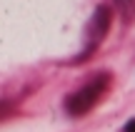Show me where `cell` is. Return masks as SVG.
Returning a JSON list of instances; mask_svg holds the SVG:
<instances>
[{
  "label": "cell",
  "mask_w": 135,
  "mask_h": 132,
  "mask_svg": "<svg viewBox=\"0 0 135 132\" xmlns=\"http://www.w3.org/2000/svg\"><path fill=\"white\" fill-rule=\"evenodd\" d=\"M108 75H103V77H95L93 82H88L83 90H78L75 95H70L68 97V102H65V107H68V112L70 115H85L88 110L93 107V105L98 102V97L103 95V90L108 87Z\"/></svg>",
  "instance_id": "1"
},
{
  "label": "cell",
  "mask_w": 135,
  "mask_h": 132,
  "mask_svg": "<svg viewBox=\"0 0 135 132\" xmlns=\"http://www.w3.org/2000/svg\"><path fill=\"white\" fill-rule=\"evenodd\" d=\"M108 28H110V10H108L105 5H100V8L95 10V15H93V20H90V30H88V43H90V50L95 47L103 38H105Z\"/></svg>",
  "instance_id": "2"
},
{
  "label": "cell",
  "mask_w": 135,
  "mask_h": 132,
  "mask_svg": "<svg viewBox=\"0 0 135 132\" xmlns=\"http://www.w3.org/2000/svg\"><path fill=\"white\" fill-rule=\"evenodd\" d=\"M118 10H120V18L125 23H133L135 20V0H115Z\"/></svg>",
  "instance_id": "3"
},
{
  "label": "cell",
  "mask_w": 135,
  "mask_h": 132,
  "mask_svg": "<svg viewBox=\"0 0 135 132\" xmlns=\"http://www.w3.org/2000/svg\"><path fill=\"white\" fill-rule=\"evenodd\" d=\"M123 132H135V117L130 120V122H125V127H123Z\"/></svg>",
  "instance_id": "4"
}]
</instances>
